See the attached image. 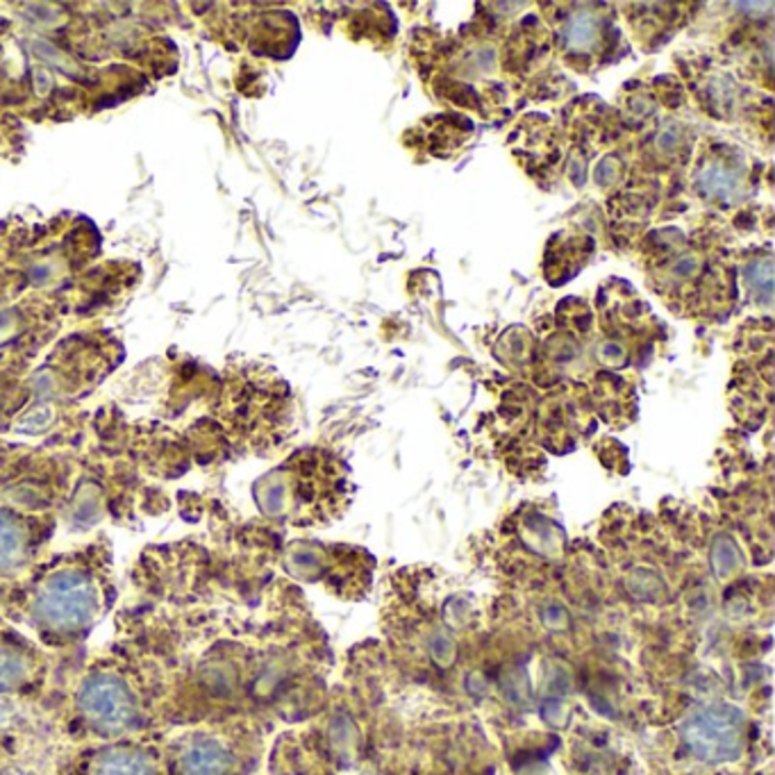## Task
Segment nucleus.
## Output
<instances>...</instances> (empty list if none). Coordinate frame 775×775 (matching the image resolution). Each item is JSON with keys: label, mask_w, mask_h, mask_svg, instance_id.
<instances>
[{"label": "nucleus", "mask_w": 775, "mask_h": 775, "mask_svg": "<svg viewBox=\"0 0 775 775\" xmlns=\"http://www.w3.org/2000/svg\"><path fill=\"white\" fill-rule=\"evenodd\" d=\"M76 715L87 732L103 741L125 739L144 728L140 698L112 673L87 678L76 696Z\"/></svg>", "instance_id": "nucleus-1"}, {"label": "nucleus", "mask_w": 775, "mask_h": 775, "mask_svg": "<svg viewBox=\"0 0 775 775\" xmlns=\"http://www.w3.org/2000/svg\"><path fill=\"white\" fill-rule=\"evenodd\" d=\"M23 549H25V532L21 523L12 514L0 512V566L19 564Z\"/></svg>", "instance_id": "nucleus-6"}, {"label": "nucleus", "mask_w": 775, "mask_h": 775, "mask_svg": "<svg viewBox=\"0 0 775 775\" xmlns=\"http://www.w3.org/2000/svg\"><path fill=\"white\" fill-rule=\"evenodd\" d=\"M98 610V587L82 568H59L40 585L32 615L53 632H78Z\"/></svg>", "instance_id": "nucleus-2"}, {"label": "nucleus", "mask_w": 775, "mask_h": 775, "mask_svg": "<svg viewBox=\"0 0 775 775\" xmlns=\"http://www.w3.org/2000/svg\"><path fill=\"white\" fill-rule=\"evenodd\" d=\"M69 775H166L162 755L130 739H114L87 749L69 768Z\"/></svg>", "instance_id": "nucleus-5"}, {"label": "nucleus", "mask_w": 775, "mask_h": 775, "mask_svg": "<svg viewBox=\"0 0 775 775\" xmlns=\"http://www.w3.org/2000/svg\"><path fill=\"white\" fill-rule=\"evenodd\" d=\"M166 775H240V753L214 730L182 734L164 760Z\"/></svg>", "instance_id": "nucleus-3"}, {"label": "nucleus", "mask_w": 775, "mask_h": 775, "mask_svg": "<svg viewBox=\"0 0 775 775\" xmlns=\"http://www.w3.org/2000/svg\"><path fill=\"white\" fill-rule=\"evenodd\" d=\"M30 678L27 660L14 649L0 644V691H16Z\"/></svg>", "instance_id": "nucleus-7"}, {"label": "nucleus", "mask_w": 775, "mask_h": 775, "mask_svg": "<svg viewBox=\"0 0 775 775\" xmlns=\"http://www.w3.org/2000/svg\"><path fill=\"white\" fill-rule=\"evenodd\" d=\"M683 739L696 757L705 762H728L741 751L744 723L732 707H707L685 723Z\"/></svg>", "instance_id": "nucleus-4"}, {"label": "nucleus", "mask_w": 775, "mask_h": 775, "mask_svg": "<svg viewBox=\"0 0 775 775\" xmlns=\"http://www.w3.org/2000/svg\"><path fill=\"white\" fill-rule=\"evenodd\" d=\"M700 189H702L707 196L728 198L730 191L737 189L734 174L728 171L726 166H710V168H705V171L700 174Z\"/></svg>", "instance_id": "nucleus-9"}, {"label": "nucleus", "mask_w": 775, "mask_h": 775, "mask_svg": "<svg viewBox=\"0 0 775 775\" xmlns=\"http://www.w3.org/2000/svg\"><path fill=\"white\" fill-rule=\"evenodd\" d=\"M564 40H566V48H571V51H576V53L591 51V46L598 40L596 19L587 12L573 14L564 25Z\"/></svg>", "instance_id": "nucleus-8"}]
</instances>
